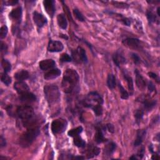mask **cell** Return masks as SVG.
Masks as SVG:
<instances>
[{
    "label": "cell",
    "mask_w": 160,
    "mask_h": 160,
    "mask_svg": "<svg viewBox=\"0 0 160 160\" xmlns=\"http://www.w3.org/2000/svg\"><path fill=\"white\" fill-rule=\"evenodd\" d=\"M84 106L93 110L96 116H99L102 114L103 99L97 92H90L82 101Z\"/></svg>",
    "instance_id": "6da1fadb"
},
{
    "label": "cell",
    "mask_w": 160,
    "mask_h": 160,
    "mask_svg": "<svg viewBox=\"0 0 160 160\" xmlns=\"http://www.w3.org/2000/svg\"><path fill=\"white\" fill-rule=\"evenodd\" d=\"M79 75L77 71L72 69H68L64 72L62 88L66 93H71L76 89L79 82Z\"/></svg>",
    "instance_id": "7a4b0ae2"
},
{
    "label": "cell",
    "mask_w": 160,
    "mask_h": 160,
    "mask_svg": "<svg viewBox=\"0 0 160 160\" xmlns=\"http://www.w3.org/2000/svg\"><path fill=\"white\" fill-rule=\"evenodd\" d=\"M40 133L39 128L38 126L31 127L21 134L19 138V144L22 148L29 146Z\"/></svg>",
    "instance_id": "3957f363"
},
{
    "label": "cell",
    "mask_w": 160,
    "mask_h": 160,
    "mask_svg": "<svg viewBox=\"0 0 160 160\" xmlns=\"http://www.w3.org/2000/svg\"><path fill=\"white\" fill-rule=\"evenodd\" d=\"M45 98L49 105L56 104L60 99V92L58 87L54 84L47 85L44 87Z\"/></svg>",
    "instance_id": "277c9868"
},
{
    "label": "cell",
    "mask_w": 160,
    "mask_h": 160,
    "mask_svg": "<svg viewBox=\"0 0 160 160\" xmlns=\"http://www.w3.org/2000/svg\"><path fill=\"white\" fill-rule=\"evenodd\" d=\"M16 115L24 122L32 119L34 115V112L31 106L24 105L19 106L17 108Z\"/></svg>",
    "instance_id": "5b68a950"
},
{
    "label": "cell",
    "mask_w": 160,
    "mask_h": 160,
    "mask_svg": "<svg viewBox=\"0 0 160 160\" xmlns=\"http://www.w3.org/2000/svg\"><path fill=\"white\" fill-rule=\"evenodd\" d=\"M67 121L62 118L54 120L51 123V131L53 134H60L63 132L67 128Z\"/></svg>",
    "instance_id": "8992f818"
},
{
    "label": "cell",
    "mask_w": 160,
    "mask_h": 160,
    "mask_svg": "<svg viewBox=\"0 0 160 160\" xmlns=\"http://www.w3.org/2000/svg\"><path fill=\"white\" fill-rule=\"evenodd\" d=\"M72 59L78 63H86L88 62L86 51L80 46H78L76 50L72 51Z\"/></svg>",
    "instance_id": "52a82bcc"
},
{
    "label": "cell",
    "mask_w": 160,
    "mask_h": 160,
    "mask_svg": "<svg viewBox=\"0 0 160 160\" xmlns=\"http://www.w3.org/2000/svg\"><path fill=\"white\" fill-rule=\"evenodd\" d=\"M64 49L62 43L59 41H53L50 39L48 45V51L51 52H60Z\"/></svg>",
    "instance_id": "ba28073f"
},
{
    "label": "cell",
    "mask_w": 160,
    "mask_h": 160,
    "mask_svg": "<svg viewBox=\"0 0 160 160\" xmlns=\"http://www.w3.org/2000/svg\"><path fill=\"white\" fill-rule=\"evenodd\" d=\"M33 20L34 23L38 28H42L47 23L46 18L41 13L38 12L37 11H34L32 15Z\"/></svg>",
    "instance_id": "9c48e42d"
},
{
    "label": "cell",
    "mask_w": 160,
    "mask_h": 160,
    "mask_svg": "<svg viewBox=\"0 0 160 160\" xmlns=\"http://www.w3.org/2000/svg\"><path fill=\"white\" fill-rule=\"evenodd\" d=\"M122 43L124 44V46L134 49H139L141 46L139 40L137 38H126L122 41Z\"/></svg>",
    "instance_id": "30bf717a"
},
{
    "label": "cell",
    "mask_w": 160,
    "mask_h": 160,
    "mask_svg": "<svg viewBox=\"0 0 160 160\" xmlns=\"http://www.w3.org/2000/svg\"><path fill=\"white\" fill-rule=\"evenodd\" d=\"M22 17V8L21 6L12 9L9 13V18L17 23L21 22Z\"/></svg>",
    "instance_id": "8fae6325"
},
{
    "label": "cell",
    "mask_w": 160,
    "mask_h": 160,
    "mask_svg": "<svg viewBox=\"0 0 160 160\" xmlns=\"http://www.w3.org/2000/svg\"><path fill=\"white\" fill-rule=\"evenodd\" d=\"M44 8L49 16L52 17L55 12V5L53 0H45L43 1Z\"/></svg>",
    "instance_id": "7c38bea8"
},
{
    "label": "cell",
    "mask_w": 160,
    "mask_h": 160,
    "mask_svg": "<svg viewBox=\"0 0 160 160\" xmlns=\"http://www.w3.org/2000/svg\"><path fill=\"white\" fill-rule=\"evenodd\" d=\"M14 88L19 94L29 92V86L23 81H18L15 82L14 84Z\"/></svg>",
    "instance_id": "4fadbf2b"
},
{
    "label": "cell",
    "mask_w": 160,
    "mask_h": 160,
    "mask_svg": "<svg viewBox=\"0 0 160 160\" xmlns=\"http://www.w3.org/2000/svg\"><path fill=\"white\" fill-rule=\"evenodd\" d=\"M39 65L41 69H42V71H47L48 69H52L54 67H55L56 62L54 60L51 59H48L42 60L41 62H39Z\"/></svg>",
    "instance_id": "5bb4252c"
},
{
    "label": "cell",
    "mask_w": 160,
    "mask_h": 160,
    "mask_svg": "<svg viewBox=\"0 0 160 160\" xmlns=\"http://www.w3.org/2000/svg\"><path fill=\"white\" fill-rule=\"evenodd\" d=\"M135 74H136V82L138 88L139 89L142 91L145 89L146 83L144 78L142 77V76L139 73L138 69H135L134 71Z\"/></svg>",
    "instance_id": "9a60e30c"
},
{
    "label": "cell",
    "mask_w": 160,
    "mask_h": 160,
    "mask_svg": "<svg viewBox=\"0 0 160 160\" xmlns=\"http://www.w3.org/2000/svg\"><path fill=\"white\" fill-rule=\"evenodd\" d=\"M112 60H113L114 64L118 67H119L120 65H121V64H124L126 63V59L122 55V54L119 51H117L113 54Z\"/></svg>",
    "instance_id": "2e32d148"
},
{
    "label": "cell",
    "mask_w": 160,
    "mask_h": 160,
    "mask_svg": "<svg viewBox=\"0 0 160 160\" xmlns=\"http://www.w3.org/2000/svg\"><path fill=\"white\" fill-rule=\"evenodd\" d=\"M61 71L58 69V68H52L49 71H47L44 75V78L46 80H49V79H52L58 78L61 75Z\"/></svg>",
    "instance_id": "e0dca14e"
},
{
    "label": "cell",
    "mask_w": 160,
    "mask_h": 160,
    "mask_svg": "<svg viewBox=\"0 0 160 160\" xmlns=\"http://www.w3.org/2000/svg\"><path fill=\"white\" fill-rule=\"evenodd\" d=\"M19 99L22 102H32L36 100V96L32 92H28L22 94H20Z\"/></svg>",
    "instance_id": "ac0fdd59"
},
{
    "label": "cell",
    "mask_w": 160,
    "mask_h": 160,
    "mask_svg": "<svg viewBox=\"0 0 160 160\" xmlns=\"http://www.w3.org/2000/svg\"><path fill=\"white\" fill-rule=\"evenodd\" d=\"M99 152H100V149L98 147L91 144V145H89L87 148L86 155L88 158L89 159L98 156L99 154Z\"/></svg>",
    "instance_id": "d6986e66"
},
{
    "label": "cell",
    "mask_w": 160,
    "mask_h": 160,
    "mask_svg": "<svg viewBox=\"0 0 160 160\" xmlns=\"http://www.w3.org/2000/svg\"><path fill=\"white\" fill-rule=\"evenodd\" d=\"M104 129H105V127H103V128L98 127L96 128V132L94 135V141L97 143H102L106 141L102 132V130Z\"/></svg>",
    "instance_id": "ffe728a7"
},
{
    "label": "cell",
    "mask_w": 160,
    "mask_h": 160,
    "mask_svg": "<svg viewBox=\"0 0 160 160\" xmlns=\"http://www.w3.org/2000/svg\"><path fill=\"white\" fill-rule=\"evenodd\" d=\"M146 134V129H139L136 133V138L134 142V146H138L141 144L143 141V139Z\"/></svg>",
    "instance_id": "44dd1931"
},
{
    "label": "cell",
    "mask_w": 160,
    "mask_h": 160,
    "mask_svg": "<svg viewBox=\"0 0 160 160\" xmlns=\"http://www.w3.org/2000/svg\"><path fill=\"white\" fill-rule=\"evenodd\" d=\"M122 74L124 76V78H125V79L127 81V84H128V89L130 92V94H132L133 91H134V85H133V81L132 78L129 75V74L128 73V72L125 70H123L122 71Z\"/></svg>",
    "instance_id": "7402d4cb"
},
{
    "label": "cell",
    "mask_w": 160,
    "mask_h": 160,
    "mask_svg": "<svg viewBox=\"0 0 160 160\" xmlns=\"http://www.w3.org/2000/svg\"><path fill=\"white\" fill-rule=\"evenodd\" d=\"M29 76V72L26 70H20L14 74V78L18 81H22L27 79Z\"/></svg>",
    "instance_id": "603a6c76"
},
{
    "label": "cell",
    "mask_w": 160,
    "mask_h": 160,
    "mask_svg": "<svg viewBox=\"0 0 160 160\" xmlns=\"http://www.w3.org/2000/svg\"><path fill=\"white\" fill-rule=\"evenodd\" d=\"M116 144L113 142H109L104 147V152L106 156H111L116 150Z\"/></svg>",
    "instance_id": "cb8c5ba5"
},
{
    "label": "cell",
    "mask_w": 160,
    "mask_h": 160,
    "mask_svg": "<svg viewBox=\"0 0 160 160\" xmlns=\"http://www.w3.org/2000/svg\"><path fill=\"white\" fill-rule=\"evenodd\" d=\"M57 22L58 24V26L63 29H66L68 26V22L66 18V16L64 14H59L57 16Z\"/></svg>",
    "instance_id": "d4e9b609"
},
{
    "label": "cell",
    "mask_w": 160,
    "mask_h": 160,
    "mask_svg": "<svg viewBox=\"0 0 160 160\" xmlns=\"http://www.w3.org/2000/svg\"><path fill=\"white\" fill-rule=\"evenodd\" d=\"M144 109L147 111H151L156 104V100H151L148 99H144L142 101Z\"/></svg>",
    "instance_id": "484cf974"
},
{
    "label": "cell",
    "mask_w": 160,
    "mask_h": 160,
    "mask_svg": "<svg viewBox=\"0 0 160 160\" xmlns=\"http://www.w3.org/2000/svg\"><path fill=\"white\" fill-rule=\"evenodd\" d=\"M107 85L111 89H113L116 85V78L112 74H109L107 78Z\"/></svg>",
    "instance_id": "4316f807"
},
{
    "label": "cell",
    "mask_w": 160,
    "mask_h": 160,
    "mask_svg": "<svg viewBox=\"0 0 160 160\" xmlns=\"http://www.w3.org/2000/svg\"><path fill=\"white\" fill-rule=\"evenodd\" d=\"M82 130L83 129L82 126H78V127H76V128L72 129L70 131H69L68 132V134L71 137L74 138L77 136H79V134L82 131Z\"/></svg>",
    "instance_id": "83f0119b"
},
{
    "label": "cell",
    "mask_w": 160,
    "mask_h": 160,
    "mask_svg": "<svg viewBox=\"0 0 160 160\" xmlns=\"http://www.w3.org/2000/svg\"><path fill=\"white\" fill-rule=\"evenodd\" d=\"M73 142L75 146L79 148H84L86 146V142L79 136L74 138Z\"/></svg>",
    "instance_id": "f1b7e54d"
},
{
    "label": "cell",
    "mask_w": 160,
    "mask_h": 160,
    "mask_svg": "<svg viewBox=\"0 0 160 160\" xmlns=\"http://www.w3.org/2000/svg\"><path fill=\"white\" fill-rule=\"evenodd\" d=\"M144 116V110L142 108L138 109L135 113H134V117L136 118V122L137 124H139L141 121L142 120Z\"/></svg>",
    "instance_id": "f546056e"
},
{
    "label": "cell",
    "mask_w": 160,
    "mask_h": 160,
    "mask_svg": "<svg viewBox=\"0 0 160 160\" xmlns=\"http://www.w3.org/2000/svg\"><path fill=\"white\" fill-rule=\"evenodd\" d=\"M1 81L6 86H9L11 82V77L8 74V73H6L5 72H4L3 73L1 74Z\"/></svg>",
    "instance_id": "4dcf8cb0"
},
{
    "label": "cell",
    "mask_w": 160,
    "mask_h": 160,
    "mask_svg": "<svg viewBox=\"0 0 160 160\" xmlns=\"http://www.w3.org/2000/svg\"><path fill=\"white\" fill-rule=\"evenodd\" d=\"M1 65L4 69V71L6 73L9 72L11 70V63L6 59H3L1 61Z\"/></svg>",
    "instance_id": "1f68e13d"
},
{
    "label": "cell",
    "mask_w": 160,
    "mask_h": 160,
    "mask_svg": "<svg viewBox=\"0 0 160 160\" xmlns=\"http://www.w3.org/2000/svg\"><path fill=\"white\" fill-rule=\"evenodd\" d=\"M118 87L119 89V92L121 93V98L123 99H127L129 98V94L128 91L123 88L120 82H118Z\"/></svg>",
    "instance_id": "d6a6232c"
},
{
    "label": "cell",
    "mask_w": 160,
    "mask_h": 160,
    "mask_svg": "<svg viewBox=\"0 0 160 160\" xmlns=\"http://www.w3.org/2000/svg\"><path fill=\"white\" fill-rule=\"evenodd\" d=\"M146 16H147V18H148V20L149 21V23H153V22H155L157 20V18L155 15V14L150 11V10H148L146 12Z\"/></svg>",
    "instance_id": "836d02e7"
},
{
    "label": "cell",
    "mask_w": 160,
    "mask_h": 160,
    "mask_svg": "<svg viewBox=\"0 0 160 160\" xmlns=\"http://www.w3.org/2000/svg\"><path fill=\"white\" fill-rule=\"evenodd\" d=\"M59 60H60L61 62H71V61H72V57H71L68 54L63 53L60 56Z\"/></svg>",
    "instance_id": "e575fe53"
},
{
    "label": "cell",
    "mask_w": 160,
    "mask_h": 160,
    "mask_svg": "<svg viewBox=\"0 0 160 160\" xmlns=\"http://www.w3.org/2000/svg\"><path fill=\"white\" fill-rule=\"evenodd\" d=\"M73 13L76 18L80 21H84V18L82 13L78 9H73Z\"/></svg>",
    "instance_id": "d590c367"
},
{
    "label": "cell",
    "mask_w": 160,
    "mask_h": 160,
    "mask_svg": "<svg viewBox=\"0 0 160 160\" xmlns=\"http://www.w3.org/2000/svg\"><path fill=\"white\" fill-rule=\"evenodd\" d=\"M8 32V27L6 25H4L2 26H1V29H0V38L1 39H3L4 38H6L7 34Z\"/></svg>",
    "instance_id": "8d00e7d4"
},
{
    "label": "cell",
    "mask_w": 160,
    "mask_h": 160,
    "mask_svg": "<svg viewBox=\"0 0 160 160\" xmlns=\"http://www.w3.org/2000/svg\"><path fill=\"white\" fill-rule=\"evenodd\" d=\"M131 58H132L133 62H134V64H139L141 62V59H140L139 56L137 54H136V53H131Z\"/></svg>",
    "instance_id": "74e56055"
},
{
    "label": "cell",
    "mask_w": 160,
    "mask_h": 160,
    "mask_svg": "<svg viewBox=\"0 0 160 160\" xmlns=\"http://www.w3.org/2000/svg\"><path fill=\"white\" fill-rule=\"evenodd\" d=\"M121 19L120 21L124 24V25H126V26H130L131 25V21L129 19L127 18H125V17H123V16H121Z\"/></svg>",
    "instance_id": "f35d334b"
},
{
    "label": "cell",
    "mask_w": 160,
    "mask_h": 160,
    "mask_svg": "<svg viewBox=\"0 0 160 160\" xmlns=\"http://www.w3.org/2000/svg\"><path fill=\"white\" fill-rule=\"evenodd\" d=\"M8 51V46L3 42H1V52L2 54H6Z\"/></svg>",
    "instance_id": "ab89813d"
},
{
    "label": "cell",
    "mask_w": 160,
    "mask_h": 160,
    "mask_svg": "<svg viewBox=\"0 0 160 160\" xmlns=\"http://www.w3.org/2000/svg\"><path fill=\"white\" fill-rule=\"evenodd\" d=\"M148 90H149V91L150 92L156 91V87H155L154 84H153V82H151V81H149V82H148Z\"/></svg>",
    "instance_id": "60d3db41"
},
{
    "label": "cell",
    "mask_w": 160,
    "mask_h": 160,
    "mask_svg": "<svg viewBox=\"0 0 160 160\" xmlns=\"http://www.w3.org/2000/svg\"><path fill=\"white\" fill-rule=\"evenodd\" d=\"M148 75H149V77L153 78V79H155L158 82H159V77H158V76L156 73L152 72H148Z\"/></svg>",
    "instance_id": "b9f144b4"
},
{
    "label": "cell",
    "mask_w": 160,
    "mask_h": 160,
    "mask_svg": "<svg viewBox=\"0 0 160 160\" xmlns=\"http://www.w3.org/2000/svg\"><path fill=\"white\" fill-rule=\"evenodd\" d=\"M105 128L107 129L110 132H114V126L112 124H107L105 126Z\"/></svg>",
    "instance_id": "7bdbcfd3"
},
{
    "label": "cell",
    "mask_w": 160,
    "mask_h": 160,
    "mask_svg": "<svg viewBox=\"0 0 160 160\" xmlns=\"http://www.w3.org/2000/svg\"><path fill=\"white\" fill-rule=\"evenodd\" d=\"M18 2V1L10 0V1H5V4H6V6H14V5L16 4Z\"/></svg>",
    "instance_id": "ee69618b"
},
{
    "label": "cell",
    "mask_w": 160,
    "mask_h": 160,
    "mask_svg": "<svg viewBox=\"0 0 160 160\" xmlns=\"http://www.w3.org/2000/svg\"><path fill=\"white\" fill-rule=\"evenodd\" d=\"M6 145V139L5 138L2 136V135L1 136V138H0V146L1 148H2L4 146H5Z\"/></svg>",
    "instance_id": "f6af8a7d"
},
{
    "label": "cell",
    "mask_w": 160,
    "mask_h": 160,
    "mask_svg": "<svg viewBox=\"0 0 160 160\" xmlns=\"http://www.w3.org/2000/svg\"><path fill=\"white\" fill-rule=\"evenodd\" d=\"M144 148H142L140 149V151H139V152H138L136 156H138L140 159H141V158H142V157L144 156Z\"/></svg>",
    "instance_id": "bcb514c9"
},
{
    "label": "cell",
    "mask_w": 160,
    "mask_h": 160,
    "mask_svg": "<svg viewBox=\"0 0 160 160\" xmlns=\"http://www.w3.org/2000/svg\"><path fill=\"white\" fill-rule=\"evenodd\" d=\"M129 159H137V158L135 156V155H133V156H132L131 157H130L129 158Z\"/></svg>",
    "instance_id": "7dc6e473"
},
{
    "label": "cell",
    "mask_w": 160,
    "mask_h": 160,
    "mask_svg": "<svg viewBox=\"0 0 160 160\" xmlns=\"http://www.w3.org/2000/svg\"><path fill=\"white\" fill-rule=\"evenodd\" d=\"M159 9H160V8H159V7H158V9H157V13H158V16H160V14H159Z\"/></svg>",
    "instance_id": "c3c4849f"
}]
</instances>
